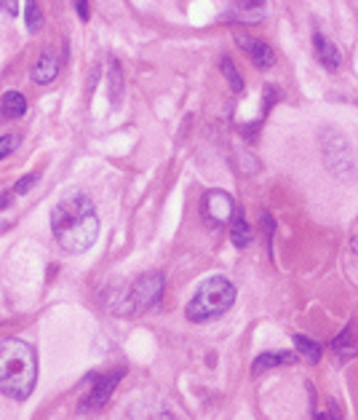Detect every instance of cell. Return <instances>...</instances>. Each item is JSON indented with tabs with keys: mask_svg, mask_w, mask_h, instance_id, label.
Listing matches in <instances>:
<instances>
[{
	"mask_svg": "<svg viewBox=\"0 0 358 420\" xmlns=\"http://www.w3.org/2000/svg\"><path fill=\"white\" fill-rule=\"evenodd\" d=\"M51 230H54L56 244L65 252L83 254L86 249H91L96 233H99L94 203L80 193L65 196L51 209Z\"/></svg>",
	"mask_w": 358,
	"mask_h": 420,
	"instance_id": "cell-1",
	"label": "cell"
},
{
	"mask_svg": "<svg viewBox=\"0 0 358 420\" xmlns=\"http://www.w3.org/2000/svg\"><path fill=\"white\" fill-rule=\"evenodd\" d=\"M38 380L35 348L16 338L0 340V394L24 401Z\"/></svg>",
	"mask_w": 358,
	"mask_h": 420,
	"instance_id": "cell-2",
	"label": "cell"
},
{
	"mask_svg": "<svg viewBox=\"0 0 358 420\" xmlns=\"http://www.w3.org/2000/svg\"><path fill=\"white\" fill-rule=\"evenodd\" d=\"M233 302H236V287L222 276H212L198 287L185 313L190 322H212L216 316L227 313Z\"/></svg>",
	"mask_w": 358,
	"mask_h": 420,
	"instance_id": "cell-3",
	"label": "cell"
},
{
	"mask_svg": "<svg viewBox=\"0 0 358 420\" xmlns=\"http://www.w3.org/2000/svg\"><path fill=\"white\" fill-rule=\"evenodd\" d=\"M321 145H324V158H326V166L332 169V174H337L339 179H350L356 177V161H353V148L350 142L337 134V131H324L321 134Z\"/></svg>",
	"mask_w": 358,
	"mask_h": 420,
	"instance_id": "cell-4",
	"label": "cell"
},
{
	"mask_svg": "<svg viewBox=\"0 0 358 420\" xmlns=\"http://www.w3.org/2000/svg\"><path fill=\"white\" fill-rule=\"evenodd\" d=\"M164 295V276L161 273H144L137 278V284H131V289L123 297V311L120 313H144L147 308H153Z\"/></svg>",
	"mask_w": 358,
	"mask_h": 420,
	"instance_id": "cell-5",
	"label": "cell"
},
{
	"mask_svg": "<svg viewBox=\"0 0 358 420\" xmlns=\"http://www.w3.org/2000/svg\"><path fill=\"white\" fill-rule=\"evenodd\" d=\"M236 43H238V49L251 59V65L254 67H260V70H267V67H273L276 65V51L270 49L265 41L260 38H251V35H243V32H236Z\"/></svg>",
	"mask_w": 358,
	"mask_h": 420,
	"instance_id": "cell-6",
	"label": "cell"
},
{
	"mask_svg": "<svg viewBox=\"0 0 358 420\" xmlns=\"http://www.w3.org/2000/svg\"><path fill=\"white\" fill-rule=\"evenodd\" d=\"M203 212L214 225H225L230 223L236 206H233V198L227 196L225 190H209L206 198H203Z\"/></svg>",
	"mask_w": 358,
	"mask_h": 420,
	"instance_id": "cell-7",
	"label": "cell"
},
{
	"mask_svg": "<svg viewBox=\"0 0 358 420\" xmlns=\"http://www.w3.org/2000/svg\"><path fill=\"white\" fill-rule=\"evenodd\" d=\"M120 377H123V370L110 372V375L99 377V380H96V386L91 388V394H89V399H86V407H89V410H102V407L107 404V399L113 396L115 386L120 383Z\"/></svg>",
	"mask_w": 358,
	"mask_h": 420,
	"instance_id": "cell-8",
	"label": "cell"
},
{
	"mask_svg": "<svg viewBox=\"0 0 358 420\" xmlns=\"http://www.w3.org/2000/svg\"><path fill=\"white\" fill-rule=\"evenodd\" d=\"M59 73V59L46 51V54H41V59L32 65V70H30V78L35 80V83H51L54 78Z\"/></svg>",
	"mask_w": 358,
	"mask_h": 420,
	"instance_id": "cell-9",
	"label": "cell"
},
{
	"mask_svg": "<svg viewBox=\"0 0 358 420\" xmlns=\"http://www.w3.org/2000/svg\"><path fill=\"white\" fill-rule=\"evenodd\" d=\"M313 46H315V54H318V59H321V65L326 67V70H337L339 67V62H342V56H339V51L332 41H326L321 32H315L313 35Z\"/></svg>",
	"mask_w": 358,
	"mask_h": 420,
	"instance_id": "cell-10",
	"label": "cell"
},
{
	"mask_svg": "<svg viewBox=\"0 0 358 420\" xmlns=\"http://www.w3.org/2000/svg\"><path fill=\"white\" fill-rule=\"evenodd\" d=\"M332 348H335V353L342 359V362H348V359H353L358 353V332L356 327H345L339 335L335 338V343H332Z\"/></svg>",
	"mask_w": 358,
	"mask_h": 420,
	"instance_id": "cell-11",
	"label": "cell"
},
{
	"mask_svg": "<svg viewBox=\"0 0 358 420\" xmlns=\"http://www.w3.org/2000/svg\"><path fill=\"white\" fill-rule=\"evenodd\" d=\"M297 356L294 353H289V351H276V353H262V356H257V362H254V375H262L265 370H273V367H281V364H291Z\"/></svg>",
	"mask_w": 358,
	"mask_h": 420,
	"instance_id": "cell-12",
	"label": "cell"
},
{
	"mask_svg": "<svg viewBox=\"0 0 358 420\" xmlns=\"http://www.w3.org/2000/svg\"><path fill=\"white\" fill-rule=\"evenodd\" d=\"M24 110H27V102L19 91H5L3 99H0V113L5 118H22Z\"/></svg>",
	"mask_w": 358,
	"mask_h": 420,
	"instance_id": "cell-13",
	"label": "cell"
},
{
	"mask_svg": "<svg viewBox=\"0 0 358 420\" xmlns=\"http://www.w3.org/2000/svg\"><path fill=\"white\" fill-rule=\"evenodd\" d=\"M230 236H233L236 247H249L251 244V230L243 220V214H238V212H233V217H230Z\"/></svg>",
	"mask_w": 358,
	"mask_h": 420,
	"instance_id": "cell-14",
	"label": "cell"
},
{
	"mask_svg": "<svg viewBox=\"0 0 358 420\" xmlns=\"http://www.w3.org/2000/svg\"><path fill=\"white\" fill-rule=\"evenodd\" d=\"M294 346H297V351H300L311 364H315V362L321 359V348H318V343H313L311 338H305V335H297V338H294Z\"/></svg>",
	"mask_w": 358,
	"mask_h": 420,
	"instance_id": "cell-15",
	"label": "cell"
},
{
	"mask_svg": "<svg viewBox=\"0 0 358 420\" xmlns=\"http://www.w3.org/2000/svg\"><path fill=\"white\" fill-rule=\"evenodd\" d=\"M24 16H27V30H30V32H38V30L43 27V11H41L38 0H27Z\"/></svg>",
	"mask_w": 358,
	"mask_h": 420,
	"instance_id": "cell-16",
	"label": "cell"
},
{
	"mask_svg": "<svg viewBox=\"0 0 358 420\" xmlns=\"http://www.w3.org/2000/svg\"><path fill=\"white\" fill-rule=\"evenodd\" d=\"M219 65H222V75L227 78V83H230V89H233L236 94H240V91H243V78H240V75H238V70H236V65H233V62H230L227 56H225V59H222Z\"/></svg>",
	"mask_w": 358,
	"mask_h": 420,
	"instance_id": "cell-17",
	"label": "cell"
},
{
	"mask_svg": "<svg viewBox=\"0 0 358 420\" xmlns=\"http://www.w3.org/2000/svg\"><path fill=\"white\" fill-rule=\"evenodd\" d=\"M16 145H19V137H14V134L11 137H0V161L8 158L16 150Z\"/></svg>",
	"mask_w": 358,
	"mask_h": 420,
	"instance_id": "cell-18",
	"label": "cell"
},
{
	"mask_svg": "<svg viewBox=\"0 0 358 420\" xmlns=\"http://www.w3.org/2000/svg\"><path fill=\"white\" fill-rule=\"evenodd\" d=\"M38 179H41V174H27V177H22V179L16 182L14 193H27V190H30V188H32V185H35Z\"/></svg>",
	"mask_w": 358,
	"mask_h": 420,
	"instance_id": "cell-19",
	"label": "cell"
},
{
	"mask_svg": "<svg viewBox=\"0 0 358 420\" xmlns=\"http://www.w3.org/2000/svg\"><path fill=\"white\" fill-rule=\"evenodd\" d=\"M113 91H110V99L113 102H118V97H120V67H118V62H113Z\"/></svg>",
	"mask_w": 358,
	"mask_h": 420,
	"instance_id": "cell-20",
	"label": "cell"
},
{
	"mask_svg": "<svg viewBox=\"0 0 358 420\" xmlns=\"http://www.w3.org/2000/svg\"><path fill=\"white\" fill-rule=\"evenodd\" d=\"M265 91H267V94H265V104H262V107H265V113H267V110H270V104L278 99V91H276L273 86H265Z\"/></svg>",
	"mask_w": 358,
	"mask_h": 420,
	"instance_id": "cell-21",
	"label": "cell"
},
{
	"mask_svg": "<svg viewBox=\"0 0 358 420\" xmlns=\"http://www.w3.org/2000/svg\"><path fill=\"white\" fill-rule=\"evenodd\" d=\"M0 8L8 11V16H16V0H0Z\"/></svg>",
	"mask_w": 358,
	"mask_h": 420,
	"instance_id": "cell-22",
	"label": "cell"
},
{
	"mask_svg": "<svg viewBox=\"0 0 358 420\" xmlns=\"http://www.w3.org/2000/svg\"><path fill=\"white\" fill-rule=\"evenodd\" d=\"M78 14H80L83 22L89 19V0H78Z\"/></svg>",
	"mask_w": 358,
	"mask_h": 420,
	"instance_id": "cell-23",
	"label": "cell"
},
{
	"mask_svg": "<svg viewBox=\"0 0 358 420\" xmlns=\"http://www.w3.org/2000/svg\"><path fill=\"white\" fill-rule=\"evenodd\" d=\"M8 203H11V196H8L5 190H0V209H5Z\"/></svg>",
	"mask_w": 358,
	"mask_h": 420,
	"instance_id": "cell-24",
	"label": "cell"
}]
</instances>
